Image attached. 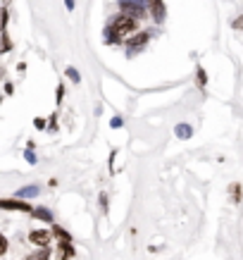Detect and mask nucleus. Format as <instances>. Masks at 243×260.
Masks as SVG:
<instances>
[{
  "instance_id": "nucleus-1",
  "label": "nucleus",
  "mask_w": 243,
  "mask_h": 260,
  "mask_svg": "<svg viewBox=\"0 0 243 260\" xmlns=\"http://www.w3.org/2000/svg\"><path fill=\"white\" fill-rule=\"evenodd\" d=\"M136 29H138V19L136 17H129V15H117V17L112 19V24L108 29V43H119L124 36L129 34H134Z\"/></svg>"
},
{
  "instance_id": "nucleus-2",
  "label": "nucleus",
  "mask_w": 243,
  "mask_h": 260,
  "mask_svg": "<svg viewBox=\"0 0 243 260\" xmlns=\"http://www.w3.org/2000/svg\"><path fill=\"white\" fill-rule=\"evenodd\" d=\"M150 36H153L150 31H136V36H131L126 41V57H134V55L141 53L145 45H148Z\"/></svg>"
},
{
  "instance_id": "nucleus-3",
  "label": "nucleus",
  "mask_w": 243,
  "mask_h": 260,
  "mask_svg": "<svg viewBox=\"0 0 243 260\" xmlns=\"http://www.w3.org/2000/svg\"><path fill=\"white\" fill-rule=\"evenodd\" d=\"M119 10H122V15H129V17L136 19H141L145 15L143 0H119Z\"/></svg>"
},
{
  "instance_id": "nucleus-4",
  "label": "nucleus",
  "mask_w": 243,
  "mask_h": 260,
  "mask_svg": "<svg viewBox=\"0 0 243 260\" xmlns=\"http://www.w3.org/2000/svg\"><path fill=\"white\" fill-rule=\"evenodd\" d=\"M0 208H3V210H22V213H29V215H31V210H34L24 198H17V196L15 198H0Z\"/></svg>"
},
{
  "instance_id": "nucleus-5",
  "label": "nucleus",
  "mask_w": 243,
  "mask_h": 260,
  "mask_svg": "<svg viewBox=\"0 0 243 260\" xmlns=\"http://www.w3.org/2000/svg\"><path fill=\"white\" fill-rule=\"evenodd\" d=\"M50 239H53V232H48V229H34V232L29 234V241L38 246V248H45V246H50Z\"/></svg>"
},
{
  "instance_id": "nucleus-6",
  "label": "nucleus",
  "mask_w": 243,
  "mask_h": 260,
  "mask_svg": "<svg viewBox=\"0 0 243 260\" xmlns=\"http://www.w3.org/2000/svg\"><path fill=\"white\" fill-rule=\"evenodd\" d=\"M150 15H153L155 24H162L167 17V8H165V0H150Z\"/></svg>"
},
{
  "instance_id": "nucleus-7",
  "label": "nucleus",
  "mask_w": 243,
  "mask_h": 260,
  "mask_svg": "<svg viewBox=\"0 0 243 260\" xmlns=\"http://www.w3.org/2000/svg\"><path fill=\"white\" fill-rule=\"evenodd\" d=\"M174 134H177V139H184V141H186V139L193 136V126L186 124V122H181V124L174 126Z\"/></svg>"
},
{
  "instance_id": "nucleus-8",
  "label": "nucleus",
  "mask_w": 243,
  "mask_h": 260,
  "mask_svg": "<svg viewBox=\"0 0 243 260\" xmlns=\"http://www.w3.org/2000/svg\"><path fill=\"white\" fill-rule=\"evenodd\" d=\"M74 246H72V241H62V243H57V255L62 260H67V258H72L74 255Z\"/></svg>"
},
{
  "instance_id": "nucleus-9",
  "label": "nucleus",
  "mask_w": 243,
  "mask_h": 260,
  "mask_svg": "<svg viewBox=\"0 0 243 260\" xmlns=\"http://www.w3.org/2000/svg\"><path fill=\"white\" fill-rule=\"evenodd\" d=\"M31 217L43 220V222H53V213H50L48 208H34V210H31Z\"/></svg>"
},
{
  "instance_id": "nucleus-10",
  "label": "nucleus",
  "mask_w": 243,
  "mask_h": 260,
  "mask_svg": "<svg viewBox=\"0 0 243 260\" xmlns=\"http://www.w3.org/2000/svg\"><path fill=\"white\" fill-rule=\"evenodd\" d=\"M38 191H41V188H38V186H34V184H31V186H24V188H19L17 193H15V196H17V198H31V196H38Z\"/></svg>"
},
{
  "instance_id": "nucleus-11",
  "label": "nucleus",
  "mask_w": 243,
  "mask_h": 260,
  "mask_svg": "<svg viewBox=\"0 0 243 260\" xmlns=\"http://www.w3.org/2000/svg\"><path fill=\"white\" fill-rule=\"evenodd\" d=\"M27 260H50V246H45V248H38L34 255H29Z\"/></svg>"
},
{
  "instance_id": "nucleus-12",
  "label": "nucleus",
  "mask_w": 243,
  "mask_h": 260,
  "mask_svg": "<svg viewBox=\"0 0 243 260\" xmlns=\"http://www.w3.org/2000/svg\"><path fill=\"white\" fill-rule=\"evenodd\" d=\"M196 81H198V86L200 89H205L207 86V74H205V70H203V67H196Z\"/></svg>"
},
{
  "instance_id": "nucleus-13",
  "label": "nucleus",
  "mask_w": 243,
  "mask_h": 260,
  "mask_svg": "<svg viewBox=\"0 0 243 260\" xmlns=\"http://www.w3.org/2000/svg\"><path fill=\"white\" fill-rule=\"evenodd\" d=\"M53 236H57V239H62V241H72V234H69V232H64L62 227H57V224L53 227Z\"/></svg>"
},
{
  "instance_id": "nucleus-14",
  "label": "nucleus",
  "mask_w": 243,
  "mask_h": 260,
  "mask_svg": "<svg viewBox=\"0 0 243 260\" xmlns=\"http://www.w3.org/2000/svg\"><path fill=\"white\" fill-rule=\"evenodd\" d=\"M64 74H67V77H69V81H74V84H79V81H81V74L76 72L74 67H67V70H64Z\"/></svg>"
},
{
  "instance_id": "nucleus-15",
  "label": "nucleus",
  "mask_w": 243,
  "mask_h": 260,
  "mask_svg": "<svg viewBox=\"0 0 243 260\" xmlns=\"http://www.w3.org/2000/svg\"><path fill=\"white\" fill-rule=\"evenodd\" d=\"M10 48H12V41H10L8 29H5V31H3V53H10Z\"/></svg>"
},
{
  "instance_id": "nucleus-16",
  "label": "nucleus",
  "mask_w": 243,
  "mask_h": 260,
  "mask_svg": "<svg viewBox=\"0 0 243 260\" xmlns=\"http://www.w3.org/2000/svg\"><path fill=\"white\" fill-rule=\"evenodd\" d=\"M231 196H234V203H241V184H231Z\"/></svg>"
},
{
  "instance_id": "nucleus-17",
  "label": "nucleus",
  "mask_w": 243,
  "mask_h": 260,
  "mask_svg": "<svg viewBox=\"0 0 243 260\" xmlns=\"http://www.w3.org/2000/svg\"><path fill=\"white\" fill-rule=\"evenodd\" d=\"M62 98H64V86H62V84H57V89H55V103L60 105V103H62Z\"/></svg>"
},
{
  "instance_id": "nucleus-18",
  "label": "nucleus",
  "mask_w": 243,
  "mask_h": 260,
  "mask_svg": "<svg viewBox=\"0 0 243 260\" xmlns=\"http://www.w3.org/2000/svg\"><path fill=\"white\" fill-rule=\"evenodd\" d=\"M24 158H27V162H29V165H36V155H34V148H29V151L27 153H24Z\"/></svg>"
},
{
  "instance_id": "nucleus-19",
  "label": "nucleus",
  "mask_w": 243,
  "mask_h": 260,
  "mask_svg": "<svg viewBox=\"0 0 243 260\" xmlns=\"http://www.w3.org/2000/svg\"><path fill=\"white\" fill-rule=\"evenodd\" d=\"M110 126H112V129H119V126H122V117H112V119H110Z\"/></svg>"
},
{
  "instance_id": "nucleus-20",
  "label": "nucleus",
  "mask_w": 243,
  "mask_h": 260,
  "mask_svg": "<svg viewBox=\"0 0 243 260\" xmlns=\"http://www.w3.org/2000/svg\"><path fill=\"white\" fill-rule=\"evenodd\" d=\"M34 126H36V129H48V126H45V119H41V117L34 119Z\"/></svg>"
},
{
  "instance_id": "nucleus-21",
  "label": "nucleus",
  "mask_w": 243,
  "mask_h": 260,
  "mask_svg": "<svg viewBox=\"0 0 243 260\" xmlns=\"http://www.w3.org/2000/svg\"><path fill=\"white\" fill-rule=\"evenodd\" d=\"M100 206L103 210H108V193H100Z\"/></svg>"
},
{
  "instance_id": "nucleus-22",
  "label": "nucleus",
  "mask_w": 243,
  "mask_h": 260,
  "mask_svg": "<svg viewBox=\"0 0 243 260\" xmlns=\"http://www.w3.org/2000/svg\"><path fill=\"white\" fill-rule=\"evenodd\" d=\"M5 251H8V239L3 236V239H0V253H5Z\"/></svg>"
},
{
  "instance_id": "nucleus-23",
  "label": "nucleus",
  "mask_w": 243,
  "mask_h": 260,
  "mask_svg": "<svg viewBox=\"0 0 243 260\" xmlns=\"http://www.w3.org/2000/svg\"><path fill=\"white\" fill-rule=\"evenodd\" d=\"M64 8L69 10V12H74V0H64Z\"/></svg>"
},
{
  "instance_id": "nucleus-24",
  "label": "nucleus",
  "mask_w": 243,
  "mask_h": 260,
  "mask_svg": "<svg viewBox=\"0 0 243 260\" xmlns=\"http://www.w3.org/2000/svg\"><path fill=\"white\" fill-rule=\"evenodd\" d=\"M234 29H243V17H238V19L234 22Z\"/></svg>"
},
{
  "instance_id": "nucleus-25",
  "label": "nucleus",
  "mask_w": 243,
  "mask_h": 260,
  "mask_svg": "<svg viewBox=\"0 0 243 260\" xmlns=\"http://www.w3.org/2000/svg\"><path fill=\"white\" fill-rule=\"evenodd\" d=\"M12 91H15V86H12V84H10V81H8V84H5V93H8V96H10Z\"/></svg>"
}]
</instances>
